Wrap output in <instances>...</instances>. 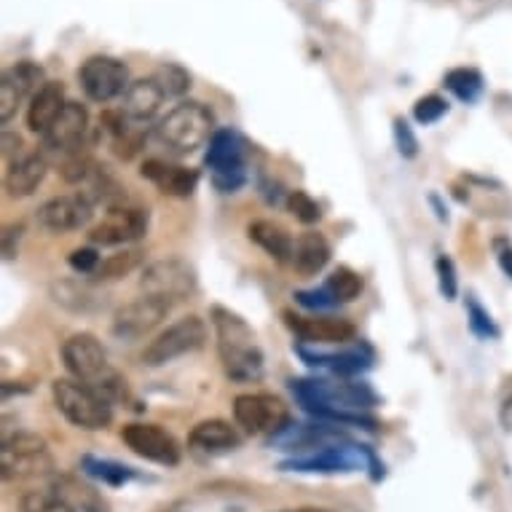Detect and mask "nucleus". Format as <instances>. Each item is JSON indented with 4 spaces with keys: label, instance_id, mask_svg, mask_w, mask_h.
<instances>
[{
    "label": "nucleus",
    "instance_id": "f257e3e1",
    "mask_svg": "<svg viewBox=\"0 0 512 512\" xmlns=\"http://www.w3.org/2000/svg\"><path fill=\"white\" fill-rule=\"evenodd\" d=\"M212 325L218 336V354L226 376L236 384H252L263 376V352L255 333L239 314L215 306L212 309Z\"/></svg>",
    "mask_w": 512,
    "mask_h": 512
},
{
    "label": "nucleus",
    "instance_id": "cd10ccee",
    "mask_svg": "<svg viewBox=\"0 0 512 512\" xmlns=\"http://www.w3.org/2000/svg\"><path fill=\"white\" fill-rule=\"evenodd\" d=\"M354 467H357V459L346 448H322L319 454L282 464V470L290 472H349Z\"/></svg>",
    "mask_w": 512,
    "mask_h": 512
},
{
    "label": "nucleus",
    "instance_id": "a878e982",
    "mask_svg": "<svg viewBox=\"0 0 512 512\" xmlns=\"http://www.w3.org/2000/svg\"><path fill=\"white\" fill-rule=\"evenodd\" d=\"M51 488L68 502V507L73 512H110L108 502H105L92 486H86V483L70 478V475H59V478H54Z\"/></svg>",
    "mask_w": 512,
    "mask_h": 512
},
{
    "label": "nucleus",
    "instance_id": "39448f33",
    "mask_svg": "<svg viewBox=\"0 0 512 512\" xmlns=\"http://www.w3.org/2000/svg\"><path fill=\"white\" fill-rule=\"evenodd\" d=\"M207 341V325L202 317L188 314V317L177 319L169 328H164L159 336L153 338L151 344L143 349V365L145 368H164L177 357L199 352Z\"/></svg>",
    "mask_w": 512,
    "mask_h": 512
},
{
    "label": "nucleus",
    "instance_id": "f8f14e48",
    "mask_svg": "<svg viewBox=\"0 0 512 512\" xmlns=\"http://www.w3.org/2000/svg\"><path fill=\"white\" fill-rule=\"evenodd\" d=\"M94 218V202L86 194H70V196H54L46 204L38 207L35 220L46 234H70V231H81L92 223Z\"/></svg>",
    "mask_w": 512,
    "mask_h": 512
},
{
    "label": "nucleus",
    "instance_id": "4c0bfd02",
    "mask_svg": "<svg viewBox=\"0 0 512 512\" xmlns=\"http://www.w3.org/2000/svg\"><path fill=\"white\" fill-rule=\"evenodd\" d=\"M437 269V282H440V293L445 295V301H454L456 293H459V279H456V269L451 258L440 255L435 263Z\"/></svg>",
    "mask_w": 512,
    "mask_h": 512
},
{
    "label": "nucleus",
    "instance_id": "e433bc0d",
    "mask_svg": "<svg viewBox=\"0 0 512 512\" xmlns=\"http://www.w3.org/2000/svg\"><path fill=\"white\" fill-rule=\"evenodd\" d=\"M287 210L293 212L295 218L301 220V223H317L319 218H322V210H319V204L311 199L306 191H293L290 194V199H287Z\"/></svg>",
    "mask_w": 512,
    "mask_h": 512
},
{
    "label": "nucleus",
    "instance_id": "c756f323",
    "mask_svg": "<svg viewBox=\"0 0 512 512\" xmlns=\"http://www.w3.org/2000/svg\"><path fill=\"white\" fill-rule=\"evenodd\" d=\"M325 293L330 295V301L333 303L357 301L362 293L360 274L352 269H346V266H341V269L333 271V274L328 277V282H325Z\"/></svg>",
    "mask_w": 512,
    "mask_h": 512
},
{
    "label": "nucleus",
    "instance_id": "ddd939ff",
    "mask_svg": "<svg viewBox=\"0 0 512 512\" xmlns=\"http://www.w3.org/2000/svg\"><path fill=\"white\" fill-rule=\"evenodd\" d=\"M148 234V212L140 207H110L97 226L89 231V242L100 247H121Z\"/></svg>",
    "mask_w": 512,
    "mask_h": 512
},
{
    "label": "nucleus",
    "instance_id": "4468645a",
    "mask_svg": "<svg viewBox=\"0 0 512 512\" xmlns=\"http://www.w3.org/2000/svg\"><path fill=\"white\" fill-rule=\"evenodd\" d=\"M121 440L129 445L132 454H137L145 462L161 464V467L180 464V445L159 424H126Z\"/></svg>",
    "mask_w": 512,
    "mask_h": 512
},
{
    "label": "nucleus",
    "instance_id": "c9c22d12",
    "mask_svg": "<svg viewBox=\"0 0 512 512\" xmlns=\"http://www.w3.org/2000/svg\"><path fill=\"white\" fill-rule=\"evenodd\" d=\"M445 113H448V102H445L440 94H427V97H421V100L413 105V118L424 126L440 121Z\"/></svg>",
    "mask_w": 512,
    "mask_h": 512
},
{
    "label": "nucleus",
    "instance_id": "7ed1b4c3",
    "mask_svg": "<svg viewBox=\"0 0 512 512\" xmlns=\"http://www.w3.org/2000/svg\"><path fill=\"white\" fill-rule=\"evenodd\" d=\"M215 129V113L204 102L185 100L169 110L167 116L156 124V140L175 156H188L199 151L207 140H212Z\"/></svg>",
    "mask_w": 512,
    "mask_h": 512
},
{
    "label": "nucleus",
    "instance_id": "a19ab883",
    "mask_svg": "<svg viewBox=\"0 0 512 512\" xmlns=\"http://www.w3.org/2000/svg\"><path fill=\"white\" fill-rule=\"evenodd\" d=\"M295 301L306 306V309H328V306H336V303L330 301V295L325 293V287L322 290H311V293H295Z\"/></svg>",
    "mask_w": 512,
    "mask_h": 512
},
{
    "label": "nucleus",
    "instance_id": "6ab92c4d",
    "mask_svg": "<svg viewBox=\"0 0 512 512\" xmlns=\"http://www.w3.org/2000/svg\"><path fill=\"white\" fill-rule=\"evenodd\" d=\"M140 175L159 188L161 194L167 196H191L199 185V175L194 169L180 167V164H169V161L161 159H148L140 169Z\"/></svg>",
    "mask_w": 512,
    "mask_h": 512
},
{
    "label": "nucleus",
    "instance_id": "58836bf2",
    "mask_svg": "<svg viewBox=\"0 0 512 512\" xmlns=\"http://www.w3.org/2000/svg\"><path fill=\"white\" fill-rule=\"evenodd\" d=\"M395 140H397V151L403 159H416L419 156V140L413 135V129L408 121L397 118L395 121Z\"/></svg>",
    "mask_w": 512,
    "mask_h": 512
},
{
    "label": "nucleus",
    "instance_id": "423d86ee",
    "mask_svg": "<svg viewBox=\"0 0 512 512\" xmlns=\"http://www.w3.org/2000/svg\"><path fill=\"white\" fill-rule=\"evenodd\" d=\"M54 470L46 440L33 432H17L3 437L0 445V475L3 480H25L49 475Z\"/></svg>",
    "mask_w": 512,
    "mask_h": 512
},
{
    "label": "nucleus",
    "instance_id": "c85d7f7f",
    "mask_svg": "<svg viewBox=\"0 0 512 512\" xmlns=\"http://www.w3.org/2000/svg\"><path fill=\"white\" fill-rule=\"evenodd\" d=\"M445 89L454 94L456 100L475 102L483 94V76L475 68H456L445 73Z\"/></svg>",
    "mask_w": 512,
    "mask_h": 512
},
{
    "label": "nucleus",
    "instance_id": "2eb2a0df",
    "mask_svg": "<svg viewBox=\"0 0 512 512\" xmlns=\"http://www.w3.org/2000/svg\"><path fill=\"white\" fill-rule=\"evenodd\" d=\"M43 84H46L43 81V68L30 62V59L17 62L14 68L6 70L3 81H0V121L9 124L11 116L19 110V105L27 97H33Z\"/></svg>",
    "mask_w": 512,
    "mask_h": 512
},
{
    "label": "nucleus",
    "instance_id": "49530a36",
    "mask_svg": "<svg viewBox=\"0 0 512 512\" xmlns=\"http://www.w3.org/2000/svg\"><path fill=\"white\" fill-rule=\"evenodd\" d=\"M159 512H188V507H185V504H180V502H175V504H167V507H164V510H159Z\"/></svg>",
    "mask_w": 512,
    "mask_h": 512
},
{
    "label": "nucleus",
    "instance_id": "2f4dec72",
    "mask_svg": "<svg viewBox=\"0 0 512 512\" xmlns=\"http://www.w3.org/2000/svg\"><path fill=\"white\" fill-rule=\"evenodd\" d=\"M81 467L84 472H89L92 478L108 483V486H121L126 480L135 478V470L132 467H124L118 462H108V459H94V456H84L81 459Z\"/></svg>",
    "mask_w": 512,
    "mask_h": 512
},
{
    "label": "nucleus",
    "instance_id": "a18cd8bd",
    "mask_svg": "<svg viewBox=\"0 0 512 512\" xmlns=\"http://www.w3.org/2000/svg\"><path fill=\"white\" fill-rule=\"evenodd\" d=\"M499 269H502L504 274L512 279V247H507V250L499 252Z\"/></svg>",
    "mask_w": 512,
    "mask_h": 512
},
{
    "label": "nucleus",
    "instance_id": "79ce46f5",
    "mask_svg": "<svg viewBox=\"0 0 512 512\" xmlns=\"http://www.w3.org/2000/svg\"><path fill=\"white\" fill-rule=\"evenodd\" d=\"M22 231H25L22 226H9L3 231V258H6V261H11V258L17 255V244L19 239H22Z\"/></svg>",
    "mask_w": 512,
    "mask_h": 512
},
{
    "label": "nucleus",
    "instance_id": "aec40b11",
    "mask_svg": "<svg viewBox=\"0 0 512 512\" xmlns=\"http://www.w3.org/2000/svg\"><path fill=\"white\" fill-rule=\"evenodd\" d=\"M68 102L70 100L68 94H65V86L59 84V81H46V84L30 97V105H27V126H30V132H35V135L41 137L46 135Z\"/></svg>",
    "mask_w": 512,
    "mask_h": 512
},
{
    "label": "nucleus",
    "instance_id": "20e7f679",
    "mask_svg": "<svg viewBox=\"0 0 512 512\" xmlns=\"http://www.w3.org/2000/svg\"><path fill=\"white\" fill-rule=\"evenodd\" d=\"M51 397H54L57 411L78 429L97 432V429H108L113 421L110 400L97 395L92 387H86L76 378H57L51 384Z\"/></svg>",
    "mask_w": 512,
    "mask_h": 512
},
{
    "label": "nucleus",
    "instance_id": "de8ad7c7",
    "mask_svg": "<svg viewBox=\"0 0 512 512\" xmlns=\"http://www.w3.org/2000/svg\"><path fill=\"white\" fill-rule=\"evenodd\" d=\"M279 512H330V510H317V507H301V510H279Z\"/></svg>",
    "mask_w": 512,
    "mask_h": 512
},
{
    "label": "nucleus",
    "instance_id": "f03ea898",
    "mask_svg": "<svg viewBox=\"0 0 512 512\" xmlns=\"http://www.w3.org/2000/svg\"><path fill=\"white\" fill-rule=\"evenodd\" d=\"M62 360L70 376L92 387L97 395H102L110 403L129 400V384L108 362V354L92 333H76L62 344Z\"/></svg>",
    "mask_w": 512,
    "mask_h": 512
},
{
    "label": "nucleus",
    "instance_id": "bb28decb",
    "mask_svg": "<svg viewBox=\"0 0 512 512\" xmlns=\"http://www.w3.org/2000/svg\"><path fill=\"white\" fill-rule=\"evenodd\" d=\"M301 357L314 368H330L338 376H352V373H360L373 362V352L368 346H357V349H349V352L341 354H309L306 349H301Z\"/></svg>",
    "mask_w": 512,
    "mask_h": 512
},
{
    "label": "nucleus",
    "instance_id": "6e6552de",
    "mask_svg": "<svg viewBox=\"0 0 512 512\" xmlns=\"http://www.w3.org/2000/svg\"><path fill=\"white\" fill-rule=\"evenodd\" d=\"M204 164L210 167L212 183L223 194H234L244 183V143L231 129H218L210 140Z\"/></svg>",
    "mask_w": 512,
    "mask_h": 512
},
{
    "label": "nucleus",
    "instance_id": "a211bd4d",
    "mask_svg": "<svg viewBox=\"0 0 512 512\" xmlns=\"http://www.w3.org/2000/svg\"><path fill=\"white\" fill-rule=\"evenodd\" d=\"M287 325L293 328V333L306 344H330L344 346L354 341L357 328L349 319L336 317H295V314H285Z\"/></svg>",
    "mask_w": 512,
    "mask_h": 512
},
{
    "label": "nucleus",
    "instance_id": "9b49d317",
    "mask_svg": "<svg viewBox=\"0 0 512 512\" xmlns=\"http://www.w3.org/2000/svg\"><path fill=\"white\" fill-rule=\"evenodd\" d=\"M234 419L247 435H271L282 432L290 421L285 403L274 395H239L234 400Z\"/></svg>",
    "mask_w": 512,
    "mask_h": 512
},
{
    "label": "nucleus",
    "instance_id": "f704fd0d",
    "mask_svg": "<svg viewBox=\"0 0 512 512\" xmlns=\"http://www.w3.org/2000/svg\"><path fill=\"white\" fill-rule=\"evenodd\" d=\"M467 319H470V330L478 338H499V328L494 325V319L480 306L475 295H467Z\"/></svg>",
    "mask_w": 512,
    "mask_h": 512
},
{
    "label": "nucleus",
    "instance_id": "f3484780",
    "mask_svg": "<svg viewBox=\"0 0 512 512\" xmlns=\"http://www.w3.org/2000/svg\"><path fill=\"white\" fill-rule=\"evenodd\" d=\"M167 102V94L161 92V86L153 78H137L129 84L126 94L121 97V110L118 116L124 118L129 126L151 124L159 116L161 108Z\"/></svg>",
    "mask_w": 512,
    "mask_h": 512
},
{
    "label": "nucleus",
    "instance_id": "7c9ffc66",
    "mask_svg": "<svg viewBox=\"0 0 512 512\" xmlns=\"http://www.w3.org/2000/svg\"><path fill=\"white\" fill-rule=\"evenodd\" d=\"M143 263V250H124L116 252V255H108L105 261L100 263L97 269V282H113V279H121L126 274H132Z\"/></svg>",
    "mask_w": 512,
    "mask_h": 512
},
{
    "label": "nucleus",
    "instance_id": "0eeeda50",
    "mask_svg": "<svg viewBox=\"0 0 512 512\" xmlns=\"http://www.w3.org/2000/svg\"><path fill=\"white\" fill-rule=\"evenodd\" d=\"M175 303L164 301L159 295H143L132 303H124L121 309L113 314L110 322V333L124 344H135L140 338L151 336L153 330L159 328L161 322L169 317Z\"/></svg>",
    "mask_w": 512,
    "mask_h": 512
},
{
    "label": "nucleus",
    "instance_id": "1a4fd4ad",
    "mask_svg": "<svg viewBox=\"0 0 512 512\" xmlns=\"http://www.w3.org/2000/svg\"><path fill=\"white\" fill-rule=\"evenodd\" d=\"M78 84L84 89V94L92 102H113L118 97H124L126 89H129V68L116 57H105V54H97V57H89L78 68Z\"/></svg>",
    "mask_w": 512,
    "mask_h": 512
},
{
    "label": "nucleus",
    "instance_id": "c03bdc74",
    "mask_svg": "<svg viewBox=\"0 0 512 512\" xmlns=\"http://www.w3.org/2000/svg\"><path fill=\"white\" fill-rule=\"evenodd\" d=\"M499 421H502L504 432H512V392L502 400V408H499Z\"/></svg>",
    "mask_w": 512,
    "mask_h": 512
},
{
    "label": "nucleus",
    "instance_id": "393cba45",
    "mask_svg": "<svg viewBox=\"0 0 512 512\" xmlns=\"http://www.w3.org/2000/svg\"><path fill=\"white\" fill-rule=\"evenodd\" d=\"M293 263L295 269L301 271L303 277H314L319 271L325 269L330 263V244L328 239L317 231H309L303 234L298 242H295L293 250Z\"/></svg>",
    "mask_w": 512,
    "mask_h": 512
},
{
    "label": "nucleus",
    "instance_id": "dca6fc26",
    "mask_svg": "<svg viewBox=\"0 0 512 512\" xmlns=\"http://www.w3.org/2000/svg\"><path fill=\"white\" fill-rule=\"evenodd\" d=\"M89 132V110L81 102H68L51 129L43 135V145L57 156H73Z\"/></svg>",
    "mask_w": 512,
    "mask_h": 512
},
{
    "label": "nucleus",
    "instance_id": "4be33fe9",
    "mask_svg": "<svg viewBox=\"0 0 512 512\" xmlns=\"http://www.w3.org/2000/svg\"><path fill=\"white\" fill-rule=\"evenodd\" d=\"M46 159L41 153H25L19 156L17 161H11L9 169H6V177H3V188L11 199H25V196H33L38 191V185L43 183L46 177Z\"/></svg>",
    "mask_w": 512,
    "mask_h": 512
},
{
    "label": "nucleus",
    "instance_id": "5701e85b",
    "mask_svg": "<svg viewBox=\"0 0 512 512\" xmlns=\"http://www.w3.org/2000/svg\"><path fill=\"white\" fill-rule=\"evenodd\" d=\"M51 301L73 314H94L108 306V298L94 290L86 282H73V279H59L51 285Z\"/></svg>",
    "mask_w": 512,
    "mask_h": 512
},
{
    "label": "nucleus",
    "instance_id": "9d476101",
    "mask_svg": "<svg viewBox=\"0 0 512 512\" xmlns=\"http://www.w3.org/2000/svg\"><path fill=\"white\" fill-rule=\"evenodd\" d=\"M140 287L145 295H159L169 303L185 301L196 293V271L183 258H161L145 266Z\"/></svg>",
    "mask_w": 512,
    "mask_h": 512
},
{
    "label": "nucleus",
    "instance_id": "72a5a7b5",
    "mask_svg": "<svg viewBox=\"0 0 512 512\" xmlns=\"http://www.w3.org/2000/svg\"><path fill=\"white\" fill-rule=\"evenodd\" d=\"M151 78L161 86V92L167 94V100L169 97H183V94L191 89V76H188L180 65H172V62L161 65Z\"/></svg>",
    "mask_w": 512,
    "mask_h": 512
},
{
    "label": "nucleus",
    "instance_id": "473e14b6",
    "mask_svg": "<svg viewBox=\"0 0 512 512\" xmlns=\"http://www.w3.org/2000/svg\"><path fill=\"white\" fill-rule=\"evenodd\" d=\"M19 512H73L54 488H33L19 496Z\"/></svg>",
    "mask_w": 512,
    "mask_h": 512
},
{
    "label": "nucleus",
    "instance_id": "412c9836",
    "mask_svg": "<svg viewBox=\"0 0 512 512\" xmlns=\"http://www.w3.org/2000/svg\"><path fill=\"white\" fill-rule=\"evenodd\" d=\"M188 443H191V448L199 451V454L220 456V454H228V451H234V448H239V445H242V435H239L228 421L207 419V421H199V424L191 429Z\"/></svg>",
    "mask_w": 512,
    "mask_h": 512
},
{
    "label": "nucleus",
    "instance_id": "b1692460",
    "mask_svg": "<svg viewBox=\"0 0 512 512\" xmlns=\"http://www.w3.org/2000/svg\"><path fill=\"white\" fill-rule=\"evenodd\" d=\"M247 234H250L252 242L258 244L266 255H271L274 261H293V236L287 234L285 228L279 226V223H274V220H255V223H250V228H247Z\"/></svg>",
    "mask_w": 512,
    "mask_h": 512
},
{
    "label": "nucleus",
    "instance_id": "ea45409f",
    "mask_svg": "<svg viewBox=\"0 0 512 512\" xmlns=\"http://www.w3.org/2000/svg\"><path fill=\"white\" fill-rule=\"evenodd\" d=\"M70 269L78 271V274H97L100 269V255L94 247H81V250L70 252Z\"/></svg>",
    "mask_w": 512,
    "mask_h": 512
},
{
    "label": "nucleus",
    "instance_id": "37998d69",
    "mask_svg": "<svg viewBox=\"0 0 512 512\" xmlns=\"http://www.w3.org/2000/svg\"><path fill=\"white\" fill-rule=\"evenodd\" d=\"M3 156L9 159V164L11 161H17L19 156H25V151H22V137L6 132V135H3Z\"/></svg>",
    "mask_w": 512,
    "mask_h": 512
}]
</instances>
